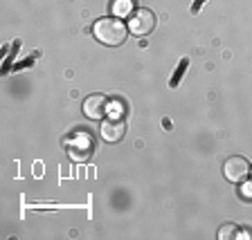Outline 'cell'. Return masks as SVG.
I'll return each mask as SVG.
<instances>
[{"label":"cell","instance_id":"cell-8","mask_svg":"<svg viewBox=\"0 0 252 240\" xmlns=\"http://www.w3.org/2000/svg\"><path fill=\"white\" fill-rule=\"evenodd\" d=\"M234 234H236V227H234V225H225V227H220L219 238H220V240H227V238H232Z\"/></svg>","mask_w":252,"mask_h":240},{"label":"cell","instance_id":"cell-3","mask_svg":"<svg viewBox=\"0 0 252 240\" xmlns=\"http://www.w3.org/2000/svg\"><path fill=\"white\" fill-rule=\"evenodd\" d=\"M153 27H156V14L147 7L142 9H135L131 16H128V31L135 34V36H147L151 34Z\"/></svg>","mask_w":252,"mask_h":240},{"label":"cell","instance_id":"cell-6","mask_svg":"<svg viewBox=\"0 0 252 240\" xmlns=\"http://www.w3.org/2000/svg\"><path fill=\"white\" fill-rule=\"evenodd\" d=\"M124 133H126V124L122 117H110L108 121L101 124V137H104L106 141H110V144L120 141L122 137H124Z\"/></svg>","mask_w":252,"mask_h":240},{"label":"cell","instance_id":"cell-4","mask_svg":"<svg viewBox=\"0 0 252 240\" xmlns=\"http://www.w3.org/2000/svg\"><path fill=\"white\" fill-rule=\"evenodd\" d=\"M223 173H225V178L230 180V182L239 184L250 175V164H248V160H243V157H239V155L230 157L225 162V166H223Z\"/></svg>","mask_w":252,"mask_h":240},{"label":"cell","instance_id":"cell-11","mask_svg":"<svg viewBox=\"0 0 252 240\" xmlns=\"http://www.w3.org/2000/svg\"><path fill=\"white\" fill-rule=\"evenodd\" d=\"M250 173H252V168H250Z\"/></svg>","mask_w":252,"mask_h":240},{"label":"cell","instance_id":"cell-7","mask_svg":"<svg viewBox=\"0 0 252 240\" xmlns=\"http://www.w3.org/2000/svg\"><path fill=\"white\" fill-rule=\"evenodd\" d=\"M131 9H133V0H115V5H113V11L117 16H126Z\"/></svg>","mask_w":252,"mask_h":240},{"label":"cell","instance_id":"cell-1","mask_svg":"<svg viewBox=\"0 0 252 240\" xmlns=\"http://www.w3.org/2000/svg\"><path fill=\"white\" fill-rule=\"evenodd\" d=\"M93 34H94V38L99 43H104V45L117 47L126 41L128 27H126L120 18H115V16H113V18H99V21L93 25Z\"/></svg>","mask_w":252,"mask_h":240},{"label":"cell","instance_id":"cell-2","mask_svg":"<svg viewBox=\"0 0 252 240\" xmlns=\"http://www.w3.org/2000/svg\"><path fill=\"white\" fill-rule=\"evenodd\" d=\"M65 146L74 162H88L94 153V139L88 133H77L72 139H65Z\"/></svg>","mask_w":252,"mask_h":240},{"label":"cell","instance_id":"cell-10","mask_svg":"<svg viewBox=\"0 0 252 240\" xmlns=\"http://www.w3.org/2000/svg\"><path fill=\"white\" fill-rule=\"evenodd\" d=\"M243 195H246L248 200H252V182H250V184H246V187H243Z\"/></svg>","mask_w":252,"mask_h":240},{"label":"cell","instance_id":"cell-9","mask_svg":"<svg viewBox=\"0 0 252 240\" xmlns=\"http://www.w3.org/2000/svg\"><path fill=\"white\" fill-rule=\"evenodd\" d=\"M187 58H185V61H180V65H178V74H176V79H171V88H176V85H178V77L180 74L185 72V68H187Z\"/></svg>","mask_w":252,"mask_h":240},{"label":"cell","instance_id":"cell-5","mask_svg":"<svg viewBox=\"0 0 252 240\" xmlns=\"http://www.w3.org/2000/svg\"><path fill=\"white\" fill-rule=\"evenodd\" d=\"M108 112V99L104 94H90L84 101V115L88 119H101Z\"/></svg>","mask_w":252,"mask_h":240}]
</instances>
